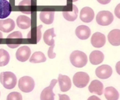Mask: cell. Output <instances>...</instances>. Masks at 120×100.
I'll return each mask as SVG.
<instances>
[{
    "mask_svg": "<svg viewBox=\"0 0 120 100\" xmlns=\"http://www.w3.org/2000/svg\"><path fill=\"white\" fill-rule=\"evenodd\" d=\"M70 62L72 64L77 68L84 67L88 62L86 55L80 50H75L73 51L70 57Z\"/></svg>",
    "mask_w": 120,
    "mask_h": 100,
    "instance_id": "6da1fadb",
    "label": "cell"
},
{
    "mask_svg": "<svg viewBox=\"0 0 120 100\" xmlns=\"http://www.w3.org/2000/svg\"><path fill=\"white\" fill-rule=\"evenodd\" d=\"M0 82L5 88L11 90L15 88L17 83V78L13 73L4 71L0 74Z\"/></svg>",
    "mask_w": 120,
    "mask_h": 100,
    "instance_id": "7a4b0ae2",
    "label": "cell"
},
{
    "mask_svg": "<svg viewBox=\"0 0 120 100\" xmlns=\"http://www.w3.org/2000/svg\"><path fill=\"white\" fill-rule=\"evenodd\" d=\"M89 79L90 78L87 73L79 71L73 76V83L76 87L79 88H83L87 86L89 82Z\"/></svg>",
    "mask_w": 120,
    "mask_h": 100,
    "instance_id": "3957f363",
    "label": "cell"
},
{
    "mask_svg": "<svg viewBox=\"0 0 120 100\" xmlns=\"http://www.w3.org/2000/svg\"><path fill=\"white\" fill-rule=\"evenodd\" d=\"M114 20L113 15L108 11H102L98 13L96 15V22L101 26H108L110 25Z\"/></svg>",
    "mask_w": 120,
    "mask_h": 100,
    "instance_id": "277c9868",
    "label": "cell"
},
{
    "mask_svg": "<svg viewBox=\"0 0 120 100\" xmlns=\"http://www.w3.org/2000/svg\"><path fill=\"white\" fill-rule=\"evenodd\" d=\"M34 81L30 76H23L19 79L18 88L24 93H30L34 88Z\"/></svg>",
    "mask_w": 120,
    "mask_h": 100,
    "instance_id": "5b68a950",
    "label": "cell"
},
{
    "mask_svg": "<svg viewBox=\"0 0 120 100\" xmlns=\"http://www.w3.org/2000/svg\"><path fill=\"white\" fill-rule=\"evenodd\" d=\"M22 35L20 32L16 31L8 35L7 39V46L11 48H15L19 46L22 43Z\"/></svg>",
    "mask_w": 120,
    "mask_h": 100,
    "instance_id": "8992f818",
    "label": "cell"
},
{
    "mask_svg": "<svg viewBox=\"0 0 120 100\" xmlns=\"http://www.w3.org/2000/svg\"><path fill=\"white\" fill-rule=\"evenodd\" d=\"M58 81L56 79H53L51 81L50 86L47 88H44L41 95H40V100H54L55 94L53 92V88L57 83Z\"/></svg>",
    "mask_w": 120,
    "mask_h": 100,
    "instance_id": "52a82bcc",
    "label": "cell"
},
{
    "mask_svg": "<svg viewBox=\"0 0 120 100\" xmlns=\"http://www.w3.org/2000/svg\"><path fill=\"white\" fill-rule=\"evenodd\" d=\"M112 74V69L110 66L103 64L98 67L96 69V75L98 78L101 79H107L111 76Z\"/></svg>",
    "mask_w": 120,
    "mask_h": 100,
    "instance_id": "ba28073f",
    "label": "cell"
},
{
    "mask_svg": "<svg viewBox=\"0 0 120 100\" xmlns=\"http://www.w3.org/2000/svg\"><path fill=\"white\" fill-rule=\"evenodd\" d=\"M42 25H39L37 27L32 28L27 34V39L30 40L31 43H37L41 37V29Z\"/></svg>",
    "mask_w": 120,
    "mask_h": 100,
    "instance_id": "9c48e42d",
    "label": "cell"
},
{
    "mask_svg": "<svg viewBox=\"0 0 120 100\" xmlns=\"http://www.w3.org/2000/svg\"><path fill=\"white\" fill-rule=\"evenodd\" d=\"M30 54H31L30 48L27 46H24L18 48V50L16 51L15 57L18 61L24 62H26L30 58Z\"/></svg>",
    "mask_w": 120,
    "mask_h": 100,
    "instance_id": "30bf717a",
    "label": "cell"
},
{
    "mask_svg": "<svg viewBox=\"0 0 120 100\" xmlns=\"http://www.w3.org/2000/svg\"><path fill=\"white\" fill-rule=\"evenodd\" d=\"M105 36L101 32H96L92 35L91 43L95 48H101L105 44Z\"/></svg>",
    "mask_w": 120,
    "mask_h": 100,
    "instance_id": "8fae6325",
    "label": "cell"
},
{
    "mask_svg": "<svg viewBox=\"0 0 120 100\" xmlns=\"http://www.w3.org/2000/svg\"><path fill=\"white\" fill-rule=\"evenodd\" d=\"M79 18L84 22H91L94 18V11L90 7H84L80 11Z\"/></svg>",
    "mask_w": 120,
    "mask_h": 100,
    "instance_id": "7c38bea8",
    "label": "cell"
},
{
    "mask_svg": "<svg viewBox=\"0 0 120 100\" xmlns=\"http://www.w3.org/2000/svg\"><path fill=\"white\" fill-rule=\"evenodd\" d=\"M60 90L62 92H67L68 91L72 86L71 80L68 76L63 75L60 74L58 75V79Z\"/></svg>",
    "mask_w": 120,
    "mask_h": 100,
    "instance_id": "4fadbf2b",
    "label": "cell"
},
{
    "mask_svg": "<svg viewBox=\"0 0 120 100\" xmlns=\"http://www.w3.org/2000/svg\"><path fill=\"white\" fill-rule=\"evenodd\" d=\"M75 34L79 39L86 40L91 35V29L89 27L86 25H80L77 27L75 30Z\"/></svg>",
    "mask_w": 120,
    "mask_h": 100,
    "instance_id": "5bb4252c",
    "label": "cell"
},
{
    "mask_svg": "<svg viewBox=\"0 0 120 100\" xmlns=\"http://www.w3.org/2000/svg\"><path fill=\"white\" fill-rule=\"evenodd\" d=\"M11 12V6L7 0H0V19L7 18Z\"/></svg>",
    "mask_w": 120,
    "mask_h": 100,
    "instance_id": "9a60e30c",
    "label": "cell"
},
{
    "mask_svg": "<svg viewBox=\"0 0 120 100\" xmlns=\"http://www.w3.org/2000/svg\"><path fill=\"white\" fill-rule=\"evenodd\" d=\"M89 92L98 95H102L103 93V84L98 80L93 81L89 86Z\"/></svg>",
    "mask_w": 120,
    "mask_h": 100,
    "instance_id": "2e32d148",
    "label": "cell"
},
{
    "mask_svg": "<svg viewBox=\"0 0 120 100\" xmlns=\"http://www.w3.org/2000/svg\"><path fill=\"white\" fill-rule=\"evenodd\" d=\"M15 28V22L11 19L0 20V30L4 32H10Z\"/></svg>",
    "mask_w": 120,
    "mask_h": 100,
    "instance_id": "e0dca14e",
    "label": "cell"
},
{
    "mask_svg": "<svg viewBox=\"0 0 120 100\" xmlns=\"http://www.w3.org/2000/svg\"><path fill=\"white\" fill-rule=\"evenodd\" d=\"M104 60V55L100 50H94L89 55V60L94 65H97L103 62Z\"/></svg>",
    "mask_w": 120,
    "mask_h": 100,
    "instance_id": "ac0fdd59",
    "label": "cell"
},
{
    "mask_svg": "<svg viewBox=\"0 0 120 100\" xmlns=\"http://www.w3.org/2000/svg\"><path fill=\"white\" fill-rule=\"evenodd\" d=\"M108 41L110 43L115 46H118L120 45V30L115 29L110 32L108 36Z\"/></svg>",
    "mask_w": 120,
    "mask_h": 100,
    "instance_id": "d6986e66",
    "label": "cell"
},
{
    "mask_svg": "<svg viewBox=\"0 0 120 100\" xmlns=\"http://www.w3.org/2000/svg\"><path fill=\"white\" fill-rule=\"evenodd\" d=\"M54 15V11H41L39 14V18L44 24L51 25L53 22Z\"/></svg>",
    "mask_w": 120,
    "mask_h": 100,
    "instance_id": "ffe728a7",
    "label": "cell"
},
{
    "mask_svg": "<svg viewBox=\"0 0 120 100\" xmlns=\"http://www.w3.org/2000/svg\"><path fill=\"white\" fill-rule=\"evenodd\" d=\"M17 25L19 28L26 29L31 26V19L25 15H19L16 20Z\"/></svg>",
    "mask_w": 120,
    "mask_h": 100,
    "instance_id": "44dd1931",
    "label": "cell"
},
{
    "mask_svg": "<svg viewBox=\"0 0 120 100\" xmlns=\"http://www.w3.org/2000/svg\"><path fill=\"white\" fill-rule=\"evenodd\" d=\"M19 9L25 14H31L32 10V0H23L18 4Z\"/></svg>",
    "mask_w": 120,
    "mask_h": 100,
    "instance_id": "7402d4cb",
    "label": "cell"
},
{
    "mask_svg": "<svg viewBox=\"0 0 120 100\" xmlns=\"http://www.w3.org/2000/svg\"><path fill=\"white\" fill-rule=\"evenodd\" d=\"M72 11H66L63 12V15L64 18L68 21H74L77 19L78 15V8L77 6L72 4Z\"/></svg>",
    "mask_w": 120,
    "mask_h": 100,
    "instance_id": "603a6c76",
    "label": "cell"
},
{
    "mask_svg": "<svg viewBox=\"0 0 120 100\" xmlns=\"http://www.w3.org/2000/svg\"><path fill=\"white\" fill-rule=\"evenodd\" d=\"M56 34L54 33V28H51L48 30H46L44 34V41L45 42V43L46 45L49 46H52V45H55V42H54V39L53 38L56 36Z\"/></svg>",
    "mask_w": 120,
    "mask_h": 100,
    "instance_id": "cb8c5ba5",
    "label": "cell"
},
{
    "mask_svg": "<svg viewBox=\"0 0 120 100\" xmlns=\"http://www.w3.org/2000/svg\"><path fill=\"white\" fill-rule=\"evenodd\" d=\"M105 97L107 100H117L119 99V93L113 87H108L105 90Z\"/></svg>",
    "mask_w": 120,
    "mask_h": 100,
    "instance_id": "d4e9b609",
    "label": "cell"
},
{
    "mask_svg": "<svg viewBox=\"0 0 120 100\" xmlns=\"http://www.w3.org/2000/svg\"><path fill=\"white\" fill-rule=\"evenodd\" d=\"M46 58L44 54L42 52L37 51L32 54V55L30 57V62L32 63H40V62H46Z\"/></svg>",
    "mask_w": 120,
    "mask_h": 100,
    "instance_id": "484cf974",
    "label": "cell"
},
{
    "mask_svg": "<svg viewBox=\"0 0 120 100\" xmlns=\"http://www.w3.org/2000/svg\"><path fill=\"white\" fill-rule=\"evenodd\" d=\"M9 60V53L4 49H0V67H4L8 64Z\"/></svg>",
    "mask_w": 120,
    "mask_h": 100,
    "instance_id": "4316f807",
    "label": "cell"
},
{
    "mask_svg": "<svg viewBox=\"0 0 120 100\" xmlns=\"http://www.w3.org/2000/svg\"><path fill=\"white\" fill-rule=\"evenodd\" d=\"M22 95L18 92H13L8 94L6 100H22Z\"/></svg>",
    "mask_w": 120,
    "mask_h": 100,
    "instance_id": "83f0119b",
    "label": "cell"
},
{
    "mask_svg": "<svg viewBox=\"0 0 120 100\" xmlns=\"http://www.w3.org/2000/svg\"><path fill=\"white\" fill-rule=\"evenodd\" d=\"M50 46L51 47L49 48V49L48 50V56L50 59H53L56 57V54L55 53H53V48H54L55 45H52Z\"/></svg>",
    "mask_w": 120,
    "mask_h": 100,
    "instance_id": "f1b7e54d",
    "label": "cell"
},
{
    "mask_svg": "<svg viewBox=\"0 0 120 100\" xmlns=\"http://www.w3.org/2000/svg\"><path fill=\"white\" fill-rule=\"evenodd\" d=\"M115 15H117V17L118 18H120V4L117 5V6L115 8Z\"/></svg>",
    "mask_w": 120,
    "mask_h": 100,
    "instance_id": "f546056e",
    "label": "cell"
},
{
    "mask_svg": "<svg viewBox=\"0 0 120 100\" xmlns=\"http://www.w3.org/2000/svg\"><path fill=\"white\" fill-rule=\"evenodd\" d=\"M59 100H70V97L66 95H58Z\"/></svg>",
    "mask_w": 120,
    "mask_h": 100,
    "instance_id": "4dcf8cb0",
    "label": "cell"
},
{
    "mask_svg": "<svg viewBox=\"0 0 120 100\" xmlns=\"http://www.w3.org/2000/svg\"><path fill=\"white\" fill-rule=\"evenodd\" d=\"M97 1L101 4H108L110 2L111 0H97Z\"/></svg>",
    "mask_w": 120,
    "mask_h": 100,
    "instance_id": "1f68e13d",
    "label": "cell"
},
{
    "mask_svg": "<svg viewBox=\"0 0 120 100\" xmlns=\"http://www.w3.org/2000/svg\"><path fill=\"white\" fill-rule=\"evenodd\" d=\"M87 100H101L100 98H98L97 96H95V95H93L90 97H89V99Z\"/></svg>",
    "mask_w": 120,
    "mask_h": 100,
    "instance_id": "d6a6232c",
    "label": "cell"
},
{
    "mask_svg": "<svg viewBox=\"0 0 120 100\" xmlns=\"http://www.w3.org/2000/svg\"><path fill=\"white\" fill-rule=\"evenodd\" d=\"M1 39H3V35H2V33L0 32V43H1Z\"/></svg>",
    "mask_w": 120,
    "mask_h": 100,
    "instance_id": "836d02e7",
    "label": "cell"
},
{
    "mask_svg": "<svg viewBox=\"0 0 120 100\" xmlns=\"http://www.w3.org/2000/svg\"><path fill=\"white\" fill-rule=\"evenodd\" d=\"M78 1V0H72V2H75V1Z\"/></svg>",
    "mask_w": 120,
    "mask_h": 100,
    "instance_id": "e575fe53",
    "label": "cell"
}]
</instances>
